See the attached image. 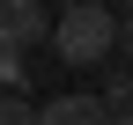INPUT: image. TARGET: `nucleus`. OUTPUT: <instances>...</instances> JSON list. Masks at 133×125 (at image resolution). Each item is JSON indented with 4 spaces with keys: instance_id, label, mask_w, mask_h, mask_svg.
<instances>
[{
    "instance_id": "f03ea898",
    "label": "nucleus",
    "mask_w": 133,
    "mask_h": 125,
    "mask_svg": "<svg viewBox=\"0 0 133 125\" xmlns=\"http://www.w3.org/2000/svg\"><path fill=\"white\" fill-rule=\"evenodd\" d=\"M0 37H8L15 52L52 44V15H44V0H0Z\"/></svg>"
},
{
    "instance_id": "1a4fd4ad",
    "label": "nucleus",
    "mask_w": 133,
    "mask_h": 125,
    "mask_svg": "<svg viewBox=\"0 0 133 125\" xmlns=\"http://www.w3.org/2000/svg\"><path fill=\"white\" fill-rule=\"evenodd\" d=\"M118 7H126V15H133V0H118Z\"/></svg>"
},
{
    "instance_id": "0eeeda50",
    "label": "nucleus",
    "mask_w": 133,
    "mask_h": 125,
    "mask_svg": "<svg viewBox=\"0 0 133 125\" xmlns=\"http://www.w3.org/2000/svg\"><path fill=\"white\" fill-rule=\"evenodd\" d=\"M118 52L133 59V15H118Z\"/></svg>"
},
{
    "instance_id": "f257e3e1",
    "label": "nucleus",
    "mask_w": 133,
    "mask_h": 125,
    "mask_svg": "<svg viewBox=\"0 0 133 125\" xmlns=\"http://www.w3.org/2000/svg\"><path fill=\"white\" fill-rule=\"evenodd\" d=\"M52 52L66 66H104V59L118 52V15H111L104 0H66L52 15Z\"/></svg>"
},
{
    "instance_id": "20e7f679",
    "label": "nucleus",
    "mask_w": 133,
    "mask_h": 125,
    "mask_svg": "<svg viewBox=\"0 0 133 125\" xmlns=\"http://www.w3.org/2000/svg\"><path fill=\"white\" fill-rule=\"evenodd\" d=\"M22 59H30V52H15V44L0 37V88H8V96H22V88H30V66H22Z\"/></svg>"
},
{
    "instance_id": "39448f33",
    "label": "nucleus",
    "mask_w": 133,
    "mask_h": 125,
    "mask_svg": "<svg viewBox=\"0 0 133 125\" xmlns=\"http://www.w3.org/2000/svg\"><path fill=\"white\" fill-rule=\"evenodd\" d=\"M104 111H111V118L133 111V74H104Z\"/></svg>"
},
{
    "instance_id": "423d86ee",
    "label": "nucleus",
    "mask_w": 133,
    "mask_h": 125,
    "mask_svg": "<svg viewBox=\"0 0 133 125\" xmlns=\"http://www.w3.org/2000/svg\"><path fill=\"white\" fill-rule=\"evenodd\" d=\"M0 125H37V103H30V96H8V88H0Z\"/></svg>"
},
{
    "instance_id": "7ed1b4c3",
    "label": "nucleus",
    "mask_w": 133,
    "mask_h": 125,
    "mask_svg": "<svg viewBox=\"0 0 133 125\" xmlns=\"http://www.w3.org/2000/svg\"><path fill=\"white\" fill-rule=\"evenodd\" d=\"M37 125H111V111H104V96H52L37 111Z\"/></svg>"
},
{
    "instance_id": "6e6552de",
    "label": "nucleus",
    "mask_w": 133,
    "mask_h": 125,
    "mask_svg": "<svg viewBox=\"0 0 133 125\" xmlns=\"http://www.w3.org/2000/svg\"><path fill=\"white\" fill-rule=\"evenodd\" d=\"M111 125H133V111H126V118H111Z\"/></svg>"
}]
</instances>
